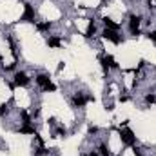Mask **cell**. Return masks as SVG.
<instances>
[{
    "instance_id": "1",
    "label": "cell",
    "mask_w": 156,
    "mask_h": 156,
    "mask_svg": "<svg viewBox=\"0 0 156 156\" xmlns=\"http://www.w3.org/2000/svg\"><path fill=\"white\" fill-rule=\"evenodd\" d=\"M120 138H122V144L134 145V134H133L131 129H120Z\"/></svg>"
},
{
    "instance_id": "2",
    "label": "cell",
    "mask_w": 156,
    "mask_h": 156,
    "mask_svg": "<svg viewBox=\"0 0 156 156\" xmlns=\"http://www.w3.org/2000/svg\"><path fill=\"white\" fill-rule=\"evenodd\" d=\"M140 16H136V15H133L131 16V22H129V29H131V35H140Z\"/></svg>"
},
{
    "instance_id": "3",
    "label": "cell",
    "mask_w": 156,
    "mask_h": 156,
    "mask_svg": "<svg viewBox=\"0 0 156 156\" xmlns=\"http://www.w3.org/2000/svg\"><path fill=\"white\" fill-rule=\"evenodd\" d=\"M24 22H35V11L31 7V4H24V15H22Z\"/></svg>"
},
{
    "instance_id": "4",
    "label": "cell",
    "mask_w": 156,
    "mask_h": 156,
    "mask_svg": "<svg viewBox=\"0 0 156 156\" xmlns=\"http://www.w3.org/2000/svg\"><path fill=\"white\" fill-rule=\"evenodd\" d=\"M104 38H105V40H111L113 44H120V42H122L120 35H118L115 29H105V31H104Z\"/></svg>"
},
{
    "instance_id": "5",
    "label": "cell",
    "mask_w": 156,
    "mask_h": 156,
    "mask_svg": "<svg viewBox=\"0 0 156 156\" xmlns=\"http://www.w3.org/2000/svg\"><path fill=\"white\" fill-rule=\"evenodd\" d=\"M15 83L16 85H27L29 83V78H27L26 73H16L15 75Z\"/></svg>"
},
{
    "instance_id": "6",
    "label": "cell",
    "mask_w": 156,
    "mask_h": 156,
    "mask_svg": "<svg viewBox=\"0 0 156 156\" xmlns=\"http://www.w3.org/2000/svg\"><path fill=\"white\" fill-rule=\"evenodd\" d=\"M85 102H89V100H87V96H83L82 93L75 94V98H73V104H75L76 107H83V105H85Z\"/></svg>"
},
{
    "instance_id": "7",
    "label": "cell",
    "mask_w": 156,
    "mask_h": 156,
    "mask_svg": "<svg viewBox=\"0 0 156 156\" xmlns=\"http://www.w3.org/2000/svg\"><path fill=\"white\" fill-rule=\"evenodd\" d=\"M47 45H49V47H60V45H62V40L56 38V37H51V38L47 40Z\"/></svg>"
},
{
    "instance_id": "8",
    "label": "cell",
    "mask_w": 156,
    "mask_h": 156,
    "mask_svg": "<svg viewBox=\"0 0 156 156\" xmlns=\"http://www.w3.org/2000/svg\"><path fill=\"white\" fill-rule=\"evenodd\" d=\"M104 24L107 26V29H115V31H116V29H118V24H115V22H113L111 18H107V16L104 18Z\"/></svg>"
},
{
    "instance_id": "9",
    "label": "cell",
    "mask_w": 156,
    "mask_h": 156,
    "mask_svg": "<svg viewBox=\"0 0 156 156\" xmlns=\"http://www.w3.org/2000/svg\"><path fill=\"white\" fill-rule=\"evenodd\" d=\"M37 83L44 87V85H47V83H49V78L45 76V75H38V76H37Z\"/></svg>"
},
{
    "instance_id": "10",
    "label": "cell",
    "mask_w": 156,
    "mask_h": 156,
    "mask_svg": "<svg viewBox=\"0 0 156 156\" xmlns=\"http://www.w3.org/2000/svg\"><path fill=\"white\" fill-rule=\"evenodd\" d=\"M96 33V26H94V22H89V26H87V33H85V37H93Z\"/></svg>"
},
{
    "instance_id": "11",
    "label": "cell",
    "mask_w": 156,
    "mask_h": 156,
    "mask_svg": "<svg viewBox=\"0 0 156 156\" xmlns=\"http://www.w3.org/2000/svg\"><path fill=\"white\" fill-rule=\"evenodd\" d=\"M20 133H24V134H35V129L29 123H24V127L20 129Z\"/></svg>"
},
{
    "instance_id": "12",
    "label": "cell",
    "mask_w": 156,
    "mask_h": 156,
    "mask_svg": "<svg viewBox=\"0 0 156 156\" xmlns=\"http://www.w3.org/2000/svg\"><path fill=\"white\" fill-rule=\"evenodd\" d=\"M98 154H100V156H111L105 145H100V147H98Z\"/></svg>"
},
{
    "instance_id": "13",
    "label": "cell",
    "mask_w": 156,
    "mask_h": 156,
    "mask_svg": "<svg viewBox=\"0 0 156 156\" xmlns=\"http://www.w3.org/2000/svg\"><path fill=\"white\" fill-rule=\"evenodd\" d=\"M42 89H44V91H47V93H49V91H51V93H53V91H56V85H55V83H51V82H49V83H47V85H44V87H42Z\"/></svg>"
},
{
    "instance_id": "14",
    "label": "cell",
    "mask_w": 156,
    "mask_h": 156,
    "mask_svg": "<svg viewBox=\"0 0 156 156\" xmlns=\"http://www.w3.org/2000/svg\"><path fill=\"white\" fill-rule=\"evenodd\" d=\"M37 27H38V31H47V29L51 27V24H47V22H42V24H38Z\"/></svg>"
},
{
    "instance_id": "15",
    "label": "cell",
    "mask_w": 156,
    "mask_h": 156,
    "mask_svg": "<svg viewBox=\"0 0 156 156\" xmlns=\"http://www.w3.org/2000/svg\"><path fill=\"white\" fill-rule=\"evenodd\" d=\"M145 102H147V104H154L156 98L153 96V94H147V96H145Z\"/></svg>"
},
{
    "instance_id": "16",
    "label": "cell",
    "mask_w": 156,
    "mask_h": 156,
    "mask_svg": "<svg viewBox=\"0 0 156 156\" xmlns=\"http://www.w3.org/2000/svg\"><path fill=\"white\" fill-rule=\"evenodd\" d=\"M5 113H7V105H5V104H2V105H0V116H4Z\"/></svg>"
},
{
    "instance_id": "17",
    "label": "cell",
    "mask_w": 156,
    "mask_h": 156,
    "mask_svg": "<svg viewBox=\"0 0 156 156\" xmlns=\"http://www.w3.org/2000/svg\"><path fill=\"white\" fill-rule=\"evenodd\" d=\"M149 38H151V40H153V42L156 44V31H153V33H149Z\"/></svg>"
},
{
    "instance_id": "18",
    "label": "cell",
    "mask_w": 156,
    "mask_h": 156,
    "mask_svg": "<svg viewBox=\"0 0 156 156\" xmlns=\"http://www.w3.org/2000/svg\"><path fill=\"white\" fill-rule=\"evenodd\" d=\"M89 156H100V154H98V153H91Z\"/></svg>"
},
{
    "instance_id": "19",
    "label": "cell",
    "mask_w": 156,
    "mask_h": 156,
    "mask_svg": "<svg viewBox=\"0 0 156 156\" xmlns=\"http://www.w3.org/2000/svg\"><path fill=\"white\" fill-rule=\"evenodd\" d=\"M134 154H136V156H142L140 153H138V151H136V149H134Z\"/></svg>"
},
{
    "instance_id": "20",
    "label": "cell",
    "mask_w": 156,
    "mask_h": 156,
    "mask_svg": "<svg viewBox=\"0 0 156 156\" xmlns=\"http://www.w3.org/2000/svg\"><path fill=\"white\" fill-rule=\"evenodd\" d=\"M154 2H156V0H154Z\"/></svg>"
}]
</instances>
